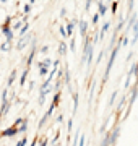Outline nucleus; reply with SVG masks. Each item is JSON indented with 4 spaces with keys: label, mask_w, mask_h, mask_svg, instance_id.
<instances>
[{
    "label": "nucleus",
    "mask_w": 138,
    "mask_h": 146,
    "mask_svg": "<svg viewBox=\"0 0 138 146\" xmlns=\"http://www.w3.org/2000/svg\"><path fill=\"white\" fill-rule=\"evenodd\" d=\"M15 135H16V130L13 128V127H8L7 130L0 131V136H2V138H13Z\"/></svg>",
    "instance_id": "3"
},
{
    "label": "nucleus",
    "mask_w": 138,
    "mask_h": 146,
    "mask_svg": "<svg viewBox=\"0 0 138 146\" xmlns=\"http://www.w3.org/2000/svg\"><path fill=\"white\" fill-rule=\"evenodd\" d=\"M15 78H16V70H13V72H11V75H10V78H8V86H10V84H13Z\"/></svg>",
    "instance_id": "12"
},
{
    "label": "nucleus",
    "mask_w": 138,
    "mask_h": 146,
    "mask_svg": "<svg viewBox=\"0 0 138 146\" xmlns=\"http://www.w3.org/2000/svg\"><path fill=\"white\" fill-rule=\"evenodd\" d=\"M70 49H72V50H73V49H75V41H73V39L70 41Z\"/></svg>",
    "instance_id": "27"
},
{
    "label": "nucleus",
    "mask_w": 138,
    "mask_h": 146,
    "mask_svg": "<svg viewBox=\"0 0 138 146\" xmlns=\"http://www.w3.org/2000/svg\"><path fill=\"white\" fill-rule=\"evenodd\" d=\"M60 34H62V37H64V39H67V31H65L64 26H60Z\"/></svg>",
    "instance_id": "20"
},
{
    "label": "nucleus",
    "mask_w": 138,
    "mask_h": 146,
    "mask_svg": "<svg viewBox=\"0 0 138 146\" xmlns=\"http://www.w3.org/2000/svg\"><path fill=\"white\" fill-rule=\"evenodd\" d=\"M98 20H99V15H94V16H93V23H94V25L98 23Z\"/></svg>",
    "instance_id": "26"
},
{
    "label": "nucleus",
    "mask_w": 138,
    "mask_h": 146,
    "mask_svg": "<svg viewBox=\"0 0 138 146\" xmlns=\"http://www.w3.org/2000/svg\"><path fill=\"white\" fill-rule=\"evenodd\" d=\"M26 76H28V68H25V72H23V75H21V80H20V83H21V86H25Z\"/></svg>",
    "instance_id": "11"
},
{
    "label": "nucleus",
    "mask_w": 138,
    "mask_h": 146,
    "mask_svg": "<svg viewBox=\"0 0 138 146\" xmlns=\"http://www.w3.org/2000/svg\"><path fill=\"white\" fill-rule=\"evenodd\" d=\"M2 31H3V34L7 36V41L11 42V39H13V31L10 29V18L7 20V23L2 26Z\"/></svg>",
    "instance_id": "2"
},
{
    "label": "nucleus",
    "mask_w": 138,
    "mask_h": 146,
    "mask_svg": "<svg viewBox=\"0 0 138 146\" xmlns=\"http://www.w3.org/2000/svg\"><path fill=\"white\" fill-rule=\"evenodd\" d=\"M47 50H49V47H47V46H44L42 49H41V54H47Z\"/></svg>",
    "instance_id": "25"
},
{
    "label": "nucleus",
    "mask_w": 138,
    "mask_h": 146,
    "mask_svg": "<svg viewBox=\"0 0 138 146\" xmlns=\"http://www.w3.org/2000/svg\"><path fill=\"white\" fill-rule=\"evenodd\" d=\"M28 39H29V36H26V37H23L21 41H20V44H18V49H20V50H21L23 47H25V46H26V44H28Z\"/></svg>",
    "instance_id": "9"
},
{
    "label": "nucleus",
    "mask_w": 138,
    "mask_h": 146,
    "mask_svg": "<svg viewBox=\"0 0 138 146\" xmlns=\"http://www.w3.org/2000/svg\"><path fill=\"white\" fill-rule=\"evenodd\" d=\"M13 128L16 130V133H23V131H26L28 128V120L20 117V119L15 120V123H13Z\"/></svg>",
    "instance_id": "1"
},
{
    "label": "nucleus",
    "mask_w": 138,
    "mask_h": 146,
    "mask_svg": "<svg viewBox=\"0 0 138 146\" xmlns=\"http://www.w3.org/2000/svg\"><path fill=\"white\" fill-rule=\"evenodd\" d=\"M106 11H107V7L102 5V3H99V13H98V15H99V16H104V15H106Z\"/></svg>",
    "instance_id": "10"
},
{
    "label": "nucleus",
    "mask_w": 138,
    "mask_h": 146,
    "mask_svg": "<svg viewBox=\"0 0 138 146\" xmlns=\"http://www.w3.org/2000/svg\"><path fill=\"white\" fill-rule=\"evenodd\" d=\"M36 145H37V136L34 138V140H33V143H31V146H36Z\"/></svg>",
    "instance_id": "28"
},
{
    "label": "nucleus",
    "mask_w": 138,
    "mask_h": 146,
    "mask_svg": "<svg viewBox=\"0 0 138 146\" xmlns=\"http://www.w3.org/2000/svg\"><path fill=\"white\" fill-rule=\"evenodd\" d=\"M58 101H60V93H57L55 96H54V99H52V104H54V106H57V104H58Z\"/></svg>",
    "instance_id": "16"
},
{
    "label": "nucleus",
    "mask_w": 138,
    "mask_h": 146,
    "mask_svg": "<svg viewBox=\"0 0 138 146\" xmlns=\"http://www.w3.org/2000/svg\"><path fill=\"white\" fill-rule=\"evenodd\" d=\"M86 28H88V23H86V21H80V33L83 36L86 34Z\"/></svg>",
    "instance_id": "6"
},
{
    "label": "nucleus",
    "mask_w": 138,
    "mask_h": 146,
    "mask_svg": "<svg viewBox=\"0 0 138 146\" xmlns=\"http://www.w3.org/2000/svg\"><path fill=\"white\" fill-rule=\"evenodd\" d=\"M117 7H119V3H112V11H114V15H115V11H117Z\"/></svg>",
    "instance_id": "23"
},
{
    "label": "nucleus",
    "mask_w": 138,
    "mask_h": 146,
    "mask_svg": "<svg viewBox=\"0 0 138 146\" xmlns=\"http://www.w3.org/2000/svg\"><path fill=\"white\" fill-rule=\"evenodd\" d=\"M78 146H85V136H80V141H78Z\"/></svg>",
    "instance_id": "22"
},
{
    "label": "nucleus",
    "mask_w": 138,
    "mask_h": 146,
    "mask_svg": "<svg viewBox=\"0 0 138 146\" xmlns=\"http://www.w3.org/2000/svg\"><path fill=\"white\" fill-rule=\"evenodd\" d=\"M26 143H28V141H26V136H25L23 140H20V141H18V143H16V146H25V145H26Z\"/></svg>",
    "instance_id": "19"
},
{
    "label": "nucleus",
    "mask_w": 138,
    "mask_h": 146,
    "mask_svg": "<svg viewBox=\"0 0 138 146\" xmlns=\"http://www.w3.org/2000/svg\"><path fill=\"white\" fill-rule=\"evenodd\" d=\"M37 68H39V75H41V76H46V75H47V68H44L41 62H37Z\"/></svg>",
    "instance_id": "5"
},
{
    "label": "nucleus",
    "mask_w": 138,
    "mask_h": 146,
    "mask_svg": "<svg viewBox=\"0 0 138 146\" xmlns=\"http://www.w3.org/2000/svg\"><path fill=\"white\" fill-rule=\"evenodd\" d=\"M10 102L8 101H3V104H2V112H0V117H5L7 112H8V109H10Z\"/></svg>",
    "instance_id": "4"
},
{
    "label": "nucleus",
    "mask_w": 138,
    "mask_h": 146,
    "mask_svg": "<svg viewBox=\"0 0 138 146\" xmlns=\"http://www.w3.org/2000/svg\"><path fill=\"white\" fill-rule=\"evenodd\" d=\"M133 31H135V39H133V42L138 39V23H133Z\"/></svg>",
    "instance_id": "15"
},
{
    "label": "nucleus",
    "mask_w": 138,
    "mask_h": 146,
    "mask_svg": "<svg viewBox=\"0 0 138 146\" xmlns=\"http://www.w3.org/2000/svg\"><path fill=\"white\" fill-rule=\"evenodd\" d=\"M2 50H10V42H5V44L2 46Z\"/></svg>",
    "instance_id": "21"
},
{
    "label": "nucleus",
    "mask_w": 138,
    "mask_h": 146,
    "mask_svg": "<svg viewBox=\"0 0 138 146\" xmlns=\"http://www.w3.org/2000/svg\"><path fill=\"white\" fill-rule=\"evenodd\" d=\"M41 63H42L44 68H49L50 65H52V60H50V58H46V60H44V62H41Z\"/></svg>",
    "instance_id": "14"
},
{
    "label": "nucleus",
    "mask_w": 138,
    "mask_h": 146,
    "mask_svg": "<svg viewBox=\"0 0 138 146\" xmlns=\"http://www.w3.org/2000/svg\"><path fill=\"white\" fill-rule=\"evenodd\" d=\"M28 31V23H25V25H23V28L21 29H20V34H21V36H25V33Z\"/></svg>",
    "instance_id": "17"
},
{
    "label": "nucleus",
    "mask_w": 138,
    "mask_h": 146,
    "mask_svg": "<svg viewBox=\"0 0 138 146\" xmlns=\"http://www.w3.org/2000/svg\"><path fill=\"white\" fill-rule=\"evenodd\" d=\"M34 55H36V50L33 49V52L29 54V57H28V67H29V65L33 63V58H34Z\"/></svg>",
    "instance_id": "13"
},
{
    "label": "nucleus",
    "mask_w": 138,
    "mask_h": 146,
    "mask_svg": "<svg viewBox=\"0 0 138 146\" xmlns=\"http://www.w3.org/2000/svg\"><path fill=\"white\" fill-rule=\"evenodd\" d=\"M58 54H60V55H65V54H67V46H65V42H60V46H58Z\"/></svg>",
    "instance_id": "7"
},
{
    "label": "nucleus",
    "mask_w": 138,
    "mask_h": 146,
    "mask_svg": "<svg viewBox=\"0 0 138 146\" xmlns=\"http://www.w3.org/2000/svg\"><path fill=\"white\" fill-rule=\"evenodd\" d=\"M73 29H75V23H68V25H67V28H65L67 36H68V34H72V33H73Z\"/></svg>",
    "instance_id": "8"
},
{
    "label": "nucleus",
    "mask_w": 138,
    "mask_h": 146,
    "mask_svg": "<svg viewBox=\"0 0 138 146\" xmlns=\"http://www.w3.org/2000/svg\"><path fill=\"white\" fill-rule=\"evenodd\" d=\"M115 96H117V91H114V93H112V98H111V104H114V99H115Z\"/></svg>",
    "instance_id": "24"
},
{
    "label": "nucleus",
    "mask_w": 138,
    "mask_h": 146,
    "mask_svg": "<svg viewBox=\"0 0 138 146\" xmlns=\"http://www.w3.org/2000/svg\"><path fill=\"white\" fill-rule=\"evenodd\" d=\"M78 141H80V133L76 131V135H75V138H73V146L78 145Z\"/></svg>",
    "instance_id": "18"
}]
</instances>
